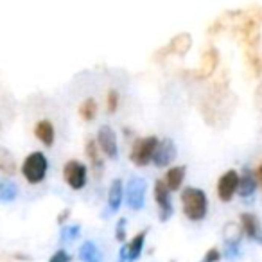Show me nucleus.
Here are the masks:
<instances>
[{
	"label": "nucleus",
	"mask_w": 262,
	"mask_h": 262,
	"mask_svg": "<svg viewBox=\"0 0 262 262\" xmlns=\"http://www.w3.org/2000/svg\"><path fill=\"white\" fill-rule=\"evenodd\" d=\"M182 205L183 214L189 217V221L200 223L207 217L208 214V198L207 192L198 187H187L182 192Z\"/></svg>",
	"instance_id": "1"
},
{
	"label": "nucleus",
	"mask_w": 262,
	"mask_h": 262,
	"mask_svg": "<svg viewBox=\"0 0 262 262\" xmlns=\"http://www.w3.org/2000/svg\"><path fill=\"white\" fill-rule=\"evenodd\" d=\"M49 171V160L41 151H34V153L27 155L26 160L22 164V174L31 185H38L45 180Z\"/></svg>",
	"instance_id": "2"
},
{
	"label": "nucleus",
	"mask_w": 262,
	"mask_h": 262,
	"mask_svg": "<svg viewBox=\"0 0 262 262\" xmlns=\"http://www.w3.org/2000/svg\"><path fill=\"white\" fill-rule=\"evenodd\" d=\"M157 144H158V139L155 135L135 140V144L131 146V151H129L131 164L137 165V167H146V165H149L151 160H153V153H155Z\"/></svg>",
	"instance_id": "3"
},
{
	"label": "nucleus",
	"mask_w": 262,
	"mask_h": 262,
	"mask_svg": "<svg viewBox=\"0 0 262 262\" xmlns=\"http://www.w3.org/2000/svg\"><path fill=\"white\" fill-rule=\"evenodd\" d=\"M63 178L72 190H81L88 183V169L83 162L69 160L63 167Z\"/></svg>",
	"instance_id": "4"
},
{
	"label": "nucleus",
	"mask_w": 262,
	"mask_h": 262,
	"mask_svg": "<svg viewBox=\"0 0 262 262\" xmlns=\"http://www.w3.org/2000/svg\"><path fill=\"white\" fill-rule=\"evenodd\" d=\"M146 190L147 185L142 178H131L127 182L126 189H124V196H126V203L131 210H142L144 203H146Z\"/></svg>",
	"instance_id": "5"
},
{
	"label": "nucleus",
	"mask_w": 262,
	"mask_h": 262,
	"mask_svg": "<svg viewBox=\"0 0 262 262\" xmlns=\"http://www.w3.org/2000/svg\"><path fill=\"white\" fill-rule=\"evenodd\" d=\"M97 146L101 149V153L110 160H115L119 157V144H117V133L113 131L112 126L102 124L97 131Z\"/></svg>",
	"instance_id": "6"
},
{
	"label": "nucleus",
	"mask_w": 262,
	"mask_h": 262,
	"mask_svg": "<svg viewBox=\"0 0 262 262\" xmlns=\"http://www.w3.org/2000/svg\"><path fill=\"white\" fill-rule=\"evenodd\" d=\"M155 201L158 205V217L162 223L169 221L172 217V201H171V190L165 185L164 180H157L155 182Z\"/></svg>",
	"instance_id": "7"
},
{
	"label": "nucleus",
	"mask_w": 262,
	"mask_h": 262,
	"mask_svg": "<svg viewBox=\"0 0 262 262\" xmlns=\"http://www.w3.org/2000/svg\"><path fill=\"white\" fill-rule=\"evenodd\" d=\"M243 228L235 223H226L223 226V241H225V257L226 258H235L239 257V244H241V239H243Z\"/></svg>",
	"instance_id": "8"
},
{
	"label": "nucleus",
	"mask_w": 262,
	"mask_h": 262,
	"mask_svg": "<svg viewBox=\"0 0 262 262\" xmlns=\"http://www.w3.org/2000/svg\"><path fill=\"white\" fill-rule=\"evenodd\" d=\"M176 155H178L176 144L172 142V139H167V137H165V139L158 140L151 164H155L157 167H167V165H171L172 162L176 160Z\"/></svg>",
	"instance_id": "9"
},
{
	"label": "nucleus",
	"mask_w": 262,
	"mask_h": 262,
	"mask_svg": "<svg viewBox=\"0 0 262 262\" xmlns=\"http://www.w3.org/2000/svg\"><path fill=\"white\" fill-rule=\"evenodd\" d=\"M237 183H239V172L235 169H228L221 178L217 180V198L223 203H230L237 194Z\"/></svg>",
	"instance_id": "10"
},
{
	"label": "nucleus",
	"mask_w": 262,
	"mask_h": 262,
	"mask_svg": "<svg viewBox=\"0 0 262 262\" xmlns=\"http://www.w3.org/2000/svg\"><path fill=\"white\" fill-rule=\"evenodd\" d=\"M241 221V228H243V233L248 237L250 241H253L255 244H260L262 246V223L260 219L257 217L251 212H243L239 215Z\"/></svg>",
	"instance_id": "11"
},
{
	"label": "nucleus",
	"mask_w": 262,
	"mask_h": 262,
	"mask_svg": "<svg viewBox=\"0 0 262 262\" xmlns=\"http://www.w3.org/2000/svg\"><path fill=\"white\" fill-rule=\"evenodd\" d=\"M84 153H86L88 160H90L92 172L95 174V178L101 180L102 172H104V158H102L101 149H99L97 142L94 139H86V142H84Z\"/></svg>",
	"instance_id": "12"
},
{
	"label": "nucleus",
	"mask_w": 262,
	"mask_h": 262,
	"mask_svg": "<svg viewBox=\"0 0 262 262\" xmlns=\"http://www.w3.org/2000/svg\"><path fill=\"white\" fill-rule=\"evenodd\" d=\"M257 176H255V171H251L250 167H243L239 174V183H237V194L244 200L251 198L257 190Z\"/></svg>",
	"instance_id": "13"
},
{
	"label": "nucleus",
	"mask_w": 262,
	"mask_h": 262,
	"mask_svg": "<svg viewBox=\"0 0 262 262\" xmlns=\"http://www.w3.org/2000/svg\"><path fill=\"white\" fill-rule=\"evenodd\" d=\"M34 135L36 139L43 144L45 147H52L54 146V140H56V131H54V126L49 119H41L36 122L34 126Z\"/></svg>",
	"instance_id": "14"
},
{
	"label": "nucleus",
	"mask_w": 262,
	"mask_h": 262,
	"mask_svg": "<svg viewBox=\"0 0 262 262\" xmlns=\"http://www.w3.org/2000/svg\"><path fill=\"white\" fill-rule=\"evenodd\" d=\"M122 201H124L122 180L115 178L110 183V189H108V214H115L120 208V205H122Z\"/></svg>",
	"instance_id": "15"
},
{
	"label": "nucleus",
	"mask_w": 262,
	"mask_h": 262,
	"mask_svg": "<svg viewBox=\"0 0 262 262\" xmlns=\"http://www.w3.org/2000/svg\"><path fill=\"white\" fill-rule=\"evenodd\" d=\"M146 235L147 230H140L139 233H135V237L126 244L127 246V262H135L140 258L144 250V244H146Z\"/></svg>",
	"instance_id": "16"
},
{
	"label": "nucleus",
	"mask_w": 262,
	"mask_h": 262,
	"mask_svg": "<svg viewBox=\"0 0 262 262\" xmlns=\"http://www.w3.org/2000/svg\"><path fill=\"white\" fill-rule=\"evenodd\" d=\"M187 167L185 165H174L165 172V185L169 187V190H178L183 185V180H185Z\"/></svg>",
	"instance_id": "17"
},
{
	"label": "nucleus",
	"mask_w": 262,
	"mask_h": 262,
	"mask_svg": "<svg viewBox=\"0 0 262 262\" xmlns=\"http://www.w3.org/2000/svg\"><path fill=\"white\" fill-rule=\"evenodd\" d=\"M215 67H217V52L215 51L207 52V56L203 58V65H201V69L192 74L194 79H207V77H210L212 72L215 70Z\"/></svg>",
	"instance_id": "18"
},
{
	"label": "nucleus",
	"mask_w": 262,
	"mask_h": 262,
	"mask_svg": "<svg viewBox=\"0 0 262 262\" xmlns=\"http://www.w3.org/2000/svg\"><path fill=\"white\" fill-rule=\"evenodd\" d=\"M77 257L83 262H101V253L97 250V244L92 243V241H84L79 246L77 251Z\"/></svg>",
	"instance_id": "19"
},
{
	"label": "nucleus",
	"mask_w": 262,
	"mask_h": 262,
	"mask_svg": "<svg viewBox=\"0 0 262 262\" xmlns=\"http://www.w3.org/2000/svg\"><path fill=\"white\" fill-rule=\"evenodd\" d=\"M0 172L6 176V178H11L16 172V164L13 155L9 153L6 147H0Z\"/></svg>",
	"instance_id": "20"
},
{
	"label": "nucleus",
	"mask_w": 262,
	"mask_h": 262,
	"mask_svg": "<svg viewBox=\"0 0 262 262\" xmlns=\"http://www.w3.org/2000/svg\"><path fill=\"white\" fill-rule=\"evenodd\" d=\"M18 196V187L11 180H0V203H13Z\"/></svg>",
	"instance_id": "21"
},
{
	"label": "nucleus",
	"mask_w": 262,
	"mask_h": 262,
	"mask_svg": "<svg viewBox=\"0 0 262 262\" xmlns=\"http://www.w3.org/2000/svg\"><path fill=\"white\" fill-rule=\"evenodd\" d=\"M95 115H97V102H95V99H84L79 106V117L83 120H86V122H90V120L95 119Z\"/></svg>",
	"instance_id": "22"
},
{
	"label": "nucleus",
	"mask_w": 262,
	"mask_h": 262,
	"mask_svg": "<svg viewBox=\"0 0 262 262\" xmlns=\"http://www.w3.org/2000/svg\"><path fill=\"white\" fill-rule=\"evenodd\" d=\"M81 233V226L79 225H67L61 228V233H59V239H61V243H72V241H76L77 237H79Z\"/></svg>",
	"instance_id": "23"
},
{
	"label": "nucleus",
	"mask_w": 262,
	"mask_h": 262,
	"mask_svg": "<svg viewBox=\"0 0 262 262\" xmlns=\"http://www.w3.org/2000/svg\"><path fill=\"white\" fill-rule=\"evenodd\" d=\"M119 104H120V95L117 90H110L108 94H106V112L110 113V115H113V113L119 110Z\"/></svg>",
	"instance_id": "24"
},
{
	"label": "nucleus",
	"mask_w": 262,
	"mask_h": 262,
	"mask_svg": "<svg viewBox=\"0 0 262 262\" xmlns=\"http://www.w3.org/2000/svg\"><path fill=\"white\" fill-rule=\"evenodd\" d=\"M126 226H127V223H126V219H124V217H120L119 221H117L115 239L119 241V243H124V241H126Z\"/></svg>",
	"instance_id": "25"
},
{
	"label": "nucleus",
	"mask_w": 262,
	"mask_h": 262,
	"mask_svg": "<svg viewBox=\"0 0 262 262\" xmlns=\"http://www.w3.org/2000/svg\"><path fill=\"white\" fill-rule=\"evenodd\" d=\"M221 260V251L217 250V248H210V250H207V253H205V257L201 258V262H219Z\"/></svg>",
	"instance_id": "26"
},
{
	"label": "nucleus",
	"mask_w": 262,
	"mask_h": 262,
	"mask_svg": "<svg viewBox=\"0 0 262 262\" xmlns=\"http://www.w3.org/2000/svg\"><path fill=\"white\" fill-rule=\"evenodd\" d=\"M70 260H72V257L67 253V250H58L51 258H49V262H70Z\"/></svg>",
	"instance_id": "27"
},
{
	"label": "nucleus",
	"mask_w": 262,
	"mask_h": 262,
	"mask_svg": "<svg viewBox=\"0 0 262 262\" xmlns=\"http://www.w3.org/2000/svg\"><path fill=\"white\" fill-rule=\"evenodd\" d=\"M117 262H127V246H126V244H122V246H120L119 258H117Z\"/></svg>",
	"instance_id": "28"
},
{
	"label": "nucleus",
	"mask_w": 262,
	"mask_h": 262,
	"mask_svg": "<svg viewBox=\"0 0 262 262\" xmlns=\"http://www.w3.org/2000/svg\"><path fill=\"white\" fill-rule=\"evenodd\" d=\"M69 215H70V210H69V208H65V210H63L61 214L58 215V223H59V225H63V223L69 219Z\"/></svg>",
	"instance_id": "29"
},
{
	"label": "nucleus",
	"mask_w": 262,
	"mask_h": 262,
	"mask_svg": "<svg viewBox=\"0 0 262 262\" xmlns=\"http://www.w3.org/2000/svg\"><path fill=\"white\" fill-rule=\"evenodd\" d=\"M255 176H257V182H258V185L262 187V160H260V164H258L257 171H255Z\"/></svg>",
	"instance_id": "30"
}]
</instances>
